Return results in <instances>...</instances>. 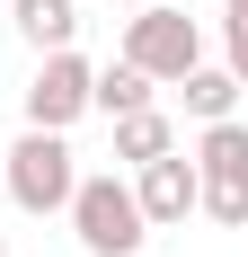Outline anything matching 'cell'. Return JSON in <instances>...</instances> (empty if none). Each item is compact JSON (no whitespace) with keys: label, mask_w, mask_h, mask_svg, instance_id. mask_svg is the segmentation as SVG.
<instances>
[{"label":"cell","mask_w":248,"mask_h":257,"mask_svg":"<svg viewBox=\"0 0 248 257\" xmlns=\"http://www.w3.org/2000/svg\"><path fill=\"white\" fill-rule=\"evenodd\" d=\"M0 186H9V204H18V213H62V204H71V186H80L71 133H36V124H27L18 142L0 151Z\"/></svg>","instance_id":"6da1fadb"},{"label":"cell","mask_w":248,"mask_h":257,"mask_svg":"<svg viewBox=\"0 0 248 257\" xmlns=\"http://www.w3.org/2000/svg\"><path fill=\"white\" fill-rule=\"evenodd\" d=\"M71 239L89 257H142V239H151V222H142V204H133V178H80L71 186Z\"/></svg>","instance_id":"7a4b0ae2"},{"label":"cell","mask_w":248,"mask_h":257,"mask_svg":"<svg viewBox=\"0 0 248 257\" xmlns=\"http://www.w3.org/2000/svg\"><path fill=\"white\" fill-rule=\"evenodd\" d=\"M115 62H133V71H151V80H186V71L204 62V27L186 18L177 0H151V9H133V18H124Z\"/></svg>","instance_id":"3957f363"},{"label":"cell","mask_w":248,"mask_h":257,"mask_svg":"<svg viewBox=\"0 0 248 257\" xmlns=\"http://www.w3.org/2000/svg\"><path fill=\"white\" fill-rule=\"evenodd\" d=\"M89 80H98V62H89L80 45L45 53V62H36V80L18 89V106H27V124H36V133H71L80 115H89Z\"/></svg>","instance_id":"277c9868"},{"label":"cell","mask_w":248,"mask_h":257,"mask_svg":"<svg viewBox=\"0 0 248 257\" xmlns=\"http://www.w3.org/2000/svg\"><path fill=\"white\" fill-rule=\"evenodd\" d=\"M195 195H204V178H195V160H186V151H160V160L133 169V204H142L151 231H186Z\"/></svg>","instance_id":"5b68a950"},{"label":"cell","mask_w":248,"mask_h":257,"mask_svg":"<svg viewBox=\"0 0 248 257\" xmlns=\"http://www.w3.org/2000/svg\"><path fill=\"white\" fill-rule=\"evenodd\" d=\"M9 27H18L36 53H62L80 36V0H9Z\"/></svg>","instance_id":"8992f818"},{"label":"cell","mask_w":248,"mask_h":257,"mask_svg":"<svg viewBox=\"0 0 248 257\" xmlns=\"http://www.w3.org/2000/svg\"><path fill=\"white\" fill-rule=\"evenodd\" d=\"M186 160H195V178H248V124H239V115H222V124H204Z\"/></svg>","instance_id":"52a82bcc"},{"label":"cell","mask_w":248,"mask_h":257,"mask_svg":"<svg viewBox=\"0 0 248 257\" xmlns=\"http://www.w3.org/2000/svg\"><path fill=\"white\" fill-rule=\"evenodd\" d=\"M169 89H186V115H195V124L239 115V80H230L222 62H195V71H186V80H169Z\"/></svg>","instance_id":"ba28073f"},{"label":"cell","mask_w":248,"mask_h":257,"mask_svg":"<svg viewBox=\"0 0 248 257\" xmlns=\"http://www.w3.org/2000/svg\"><path fill=\"white\" fill-rule=\"evenodd\" d=\"M160 151H177V124L160 115V106L115 115V160H124V169H142V160H160Z\"/></svg>","instance_id":"9c48e42d"},{"label":"cell","mask_w":248,"mask_h":257,"mask_svg":"<svg viewBox=\"0 0 248 257\" xmlns=\"http://www.w3.org/2000/svg\"><path fill=\"white\" fill-rule=\"evenodd\" d=\"M151 89H160L151 71H133V62H106V71L89 80V106H98L106 124H115V115H133V106H151Z\"/></svg>","instance_id":"30bf717a"},{"label":"cell","mask_w":248,"mask_h":257,"mask_svg":"<svg viewBox=\"0 0 248 257\" xmlns=\"http://www.w3.org/2000/svg\"><path fill=\"white\" fill-rule=\"evenodd\" d=\"M195 213H204V222H222V231H248V178H204Z\"/></svg>","instance_id":"8fae6325"},{"label":"cell","mask_w":248,"mask_h":257,"mask_svg":"<svg viewBox=\"0 0 248 257\" xmlns=\"http://www.w3.org/2000/svg\"><path fill=\"white\" fill-rule=\"evenodd\" d=\"M222 71L248 89V9H230V18H222Z\"/></svg>","instance_id":"7c38bea8"},{"label":"cell","mask_w":248,"mask_h":257,"mask_svg":"<svg viewBox=\"0 0 248 257\" xmlns=\"http://www.w3.org/2000/svg\"><path fill=\"white\" fill-rule=\"evenodd\" d=\"M115 9H151V0H115Z\"/></svg>","instance_id":"4fadbf2b"},{"label":"cell","mask_w":248,"mask_h":257,"mask_svg":"<svg viewBox=\"0 0 248 257\" xmlns=\"http://www.w3.org/2000/svg\"><path fill=\"white\" fill-rule=\"evenodd\" d=\"M222 9H248V0H222Z\"/></svg>","instance_id":"5bb4252c"},{"label":"cell","mask_w":248,"mask_h":257,"mask_svg":"<svg viewBox=\"0 0 248 257\" xmlns=\"http://www.w3.org/2000/svg\"><path fill=\"white\" fill-rule=\"evenodd\" d=\"M0 257H9V231H0Z\"/></svg>","instance_id":"9a60e30c"}]
</instances>
